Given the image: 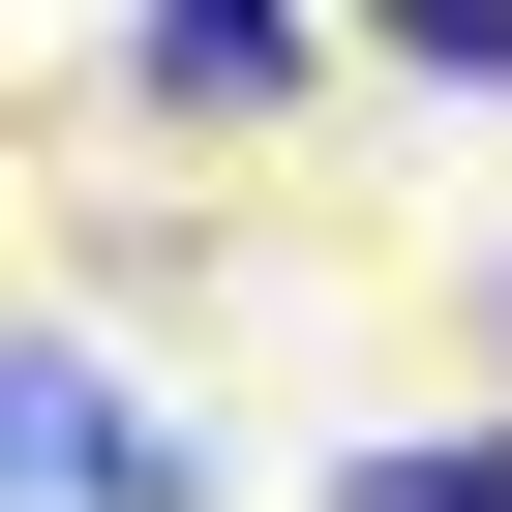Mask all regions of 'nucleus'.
<instances>
[{
    "instance_id": "obj_1",
    "label": "nucleus",
    "mask_w": 512,
    "mask_h": 512,
    "mask_svg": "<svg viewBox=\"0 0 512 512\" xmlns=\"http://www.w3.org/2000/svg\"><path fill=\"white\" fill-rule=\"evenodd\" d=\"M0 512H211V422L121 392L91 332H0Z\"/></svg>"
},
{
    "instance_id": "obj_2",
    "label": "nucleus",
    "mask_w": 512,
    "mask_h": 512,
    "mask_svg": "<svg viewBox=\"0 0 512 512\" xmlns=\"http://www.w3.org/2000/svg\"><path fill=\"white\" fill-rule=\"evenodd\" d=\"M121 61H151L181 121H272V91L332 61V31H302V0H121Z\"/></svg>"
},
{
    "instance_id": "obj_3",
    "label": "nucleus",
    "mask_w": 512,
    "mask_h": 512,
    "mask_svg": "<svg viewBox=\"0 0 512 512\" xmlns=\"http://www.w3.org/2000/svg\"><path fill=\"white\" fill-rule=\"evenodd\" d=\"M332 512H512V422H452V452H362Z\"/></svg>"
},
{
    "instance_id": "obj_4",
    "label": "nucleus",
    "mask_w": 512,
    "mask_h": 512,
    "mask_svg": "<svg viewBox=\"0 0 512 512\" xmlns=\"http://www.w3.org/2000/svg\"><path fill=\"white\" fill-rule=\"evenodd\" d=\"M392 61H452V91H512V0H362Z\"/></svg>"
}]
</instances>
